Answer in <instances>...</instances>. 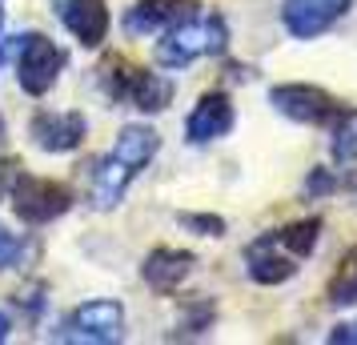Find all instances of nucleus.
<instances>
[{"mask_svg": "<svg viewBox=\"0 0 357 345\" xmlns=\"http://www.w3.org/2000/svg\"><path fill=\"white\" fill-rule=\"evenodd\" d=\"M229 45V24L217 13H205V17H185L177 24H169L165 40L157 45V61L165 68H185L201 61V56H217L225 52Z\"/></svg>", "mask_w": 357, "mask_h": 345, "instance_id": "nucleus-1", "label": "nucleus"}, {"mask_svg": "<svg viewBox=\"0 0 357 345\" xmlns=\"http://www.w3.org/2000/svg\"><path fill=\"white\" fill-rule=\"evenodd\" d=\"M68 65V52L61 45H52L45 33H29L20 36V49H17V81L29 97H45L56 77L65 72Z\"/></svg>", "mask_w": 357, "mask_h": 345, "instance_id": "nucleus-2", "label": "nucleus"}, {"mask_svg": "<svg viewBox=\"0 0 357 345\" xmlns=\"http://www.w3.org/2000/svg\"><path fill=\"white\" fill-rule=\"evenodd\" d=\"M8 201H13V209H17L24 225H49V221H56V217H65L73 209V189L61 181H49V177L20 173Z\"/></svg>", "mask_w": 357, "mask_h": 345, "instance_id": "nucleus-3", "label": "nucleus"}, {"mask_svg": "<svg viewBox=\"0 0 357 345\" xmlns=\"http://www.w3.org/2000/svg\"><path fill=\"white\" fill-rule=\"evenodd\" d=\"M269 105L297 125H333L345 113V105L317 84H277L269 93Z\"/></svg>", "mask_w": 357, "mask_h": 345, "instance_id": "nucleus-4", "label": "nucleus"}, {"mask_svg": "<svg viewBox=\"0 0 357 345\" xmlns=\"http://www.w3.org/2000/svg\"><path fill=\"white\" fill-rule=\"evenodd\" d=\"M125 333V309L116 301H84L73 309V317L65 321V333L68 342H93V345H109V342H121Z\"/></svg>", "mask_w": 357, "mask_h": 345, "instance_id": "nucleus-5", "label": "nucleus"}, {"mask_svg": "<svg viewBox=\"0 0 357 345\" xmlns=\"http://www.w3.org/2000/svg\"><path fill=\"white\" fill-rule=\"evenodd\" d=\"M354 0H285L281 4V24L285 33H293L297 40H313L321 36L329 24H337L349 13Z\"/></svg>", "mask_w": 357, "mask_h": 345, "instance_id": "nucleus-6", "label": "nucleus"}, {"mask_svg": "<svg viewBox=\"0 0 357 345\" xmlns=\"http://www.w3.org/2000/svg\"><path fill=\"white\" fill-rule=\"evenodd\" d=\"M84 132H89V121L81 113H49V109H40L29 121V137L45 153H73V148H81Z\"/></svg>", "mask_w": 357, "mask_h": 345, "instance_id": "nucleus-7", "label": "nucleus"}, {"mask_svg": "<svg viewBox=\"0 0 357 345\" xmlns=\"http://www.w3.org/2000/svg\"><path fill=\"white\" fill-rule=\"evenodd\" d=\"M293 261L297 257L293 253H281V241H277L273 233L245 245V273H249V281H257V285H281V281H289L297 273Z\"/></svg>", "mask_w": 357, "mask_h": 345, "instance_id": "nucleus-8", "label": "nucleus"}, {"mask_svg": "<svg viewBox=\"0 0 357 345\" xmlns=\"http://www.w3.org/2000/svg\"><path fill=\"white\" fill-rule=\"evenodd\" d=\"M56 17L89 49H97L109 36V4L105 0H56Z\"/></svg>", "mask_w": 357, "mask_h": 345, "instance_id": "nucleus-9", "label": "nucleus"}, {"mask_svg": "<svg viewBox=\"0 0 357 345\" xmlns=\"http://www.w3.org/2000/svg\"><path fill=\"white\" fill-rule=\"evenodd\" d=\"M233 121H237L233 100L225 93H205L197 100V109L189 113V121H185V137L193 145H209V141H217V137H225L233 129Z\"/></svg>", "mask_w": 357, "mask_h": 345, "instance_id": "nucleus-10", "label": "nucleus"}, {"mask_svg": "<svg viewBox=\"0 0 357 345\" xmlns=\"http://www.w3.org/2000/svg\"><path fill=\"white\" fill-rule=\"evenodd\" d=\"M197 269V257L193 253H185V249H153L145 257V265H141V277H145L149 289H157V293H173L181 281L189 277Z\"/></svg>", "mask_w": 357, "mask_h": 345, "instance_id": "nucleus-11", "label": "nucleus"}, {"mask_svg": "<svg viewBox=\"0 0 357 345\" xmlns=\"http://www.w3.org/2000/svg\"><path fill=\"white\" fill-rule=\"evenodd\" d=\"M197 0H137L129 13H125V33H157V29H169L177 20L193 17Z\"/></svg>", "mask_w": 357, "mask_h": 345, "instance_id": "nucleus-12", "label": "nucleus"}, {"mask_svg": "<svg viewBox=\"0 0 357 345\" xmlns=\"http://www.w3.org/2000/svg\"><path fill=\"white\" fill-rule=\"evenodd\" d=\"M121 100H129L132 109H141V113H161V109H169V100H173V81H165L161 72H149V68L132 65Z\"/></svg>", "mask_w": 357, "mask_h": 345, "instance_id": "nucleus-13", "label": "nucleus"}, {"mask_svg": "<svg viewBox=\"0 0 357 345\" xmlns=\"http://www.w3.org/2000/svg\"><path fill=\"white\" fill-rule=\"evenodd\" d=\"M157 148H161L157 129H149V125H129V129H121V137H116V145H113L109 157H113L116 164H125L132 177H137V173L157 157Z\"/></svg>", "mask_w": 357, "mask_h": 345, "instance_id": "nucleus-14", "label": "nucleus"}, {"mask_svg": "<svg viewBox=\"0 0 357 345\" xmlns=\"http://www.w3.org/2000/svg\"><path fill=\"white\" fill-rule=\"evenodd\" d=\"M129 181H132V173L125 164H116L113 157L97 161L93 164V205H97V209H113L116 201L125 197Z\"/></svg>", "mask_w": 357, "mask_h": 345, "instance_id": "nucleus-15", "label": "nucleus"}, {"mask_svg": "<svg viewBox=\"0 0 357 345\" xmlns=\"http://www.w3.org/2000/svg\"><path fill=\"white\" fill-rule=\"evenodd\" d=\"M213 321H217V305H213L209 297H185L181 301V321L177 329H173V337H201L205 329H213Z\"/></svg>", "mask_w": 357, "mask_h": 345, "instance_id": "nucleus-16", "label": "nucleus"}, {"mask_svg": "<svg viewBox=\"0 0 357 345\" xmlns=\"http://www.w3.org/2000/svg\"><path fill=\"white\" fill-rule=\"evenodd\" d=\"M321 229H325L321 217H305V221H293V225H285V229H277L273 237L281 241V249H285V253H293V257H309V253L317 249Z\"/></svg>", "mask_w": 357, "mask_h": 345, "instance_id": "nucleus-17", "label": "nucleus"}, {"mask_svg": "<svg viewBox=\"0 0 357 345\" xmlns=\"http://www.w3.org/2000/svg\"><path fill=\"white\" fill-rule=\"evenodd\" d=\"M325 297H329V305H354L357 301V245L345 249V257L337 261L333 277H329Z\"/></svg>", "mask_w": 357, "mask_h": 345, "instance_id": "nucleus-18", "label": "nucleus"}, {"mask_svg": "<svg viewBox=\"0 0 357 345\" xmlns=\"http://www.w3.org/2000/svg\"><path fill=\"white\" fill-rule=\"evenodd\" d=\"M333 161H357V113L345 109L333 125Z\"/></svg>", "mask_w": 357, "mask_h": 345, "instance_id": "nucleus-19", "label": "nucleus"}, {"mask_svg": "<svg viewBox=\"0 0 357 345\" xmlns=\"http://www.w3.org/2000/svg\"><path fill=\"white\" fill-rule=\"evenodd\" d=\"M181 229H189V233H201V237H221L225 233V221L217 213H181Z\"/></svg>", "mask_w": 357, "mask_h": 345, "instance_id": "nucleus-20", "label": "nucleus"}, {"mask_svg": "<svg viewBox=\"0 0 357 345\" xmlns=\"http://www.w3.org/2000/svg\"><path fill=\"white\" fill-rule=\"evenodd\" d=\"M20 257H24V241L0 221V269H17Z\"/></svg>", "mask_w": 357, "mask_h": 345, "instance_id": "nucleus-21", "label": "nucleus"}, {"mask_svg": "<svg viewBox=\"0 0 357 345\" xmlns=\"http://www.w3.org/2000/svg\"><path fill=\"white\" fill-rule=\"evenodd\" d=\"M20 173H24V164H20L17 157H0V201L13 193V185H17Z\"/></svg>", "mask_w": 357, "mask_h": 345, "instance_id": "nucleus-22", "label": "nucleus"}, {"mask_svg": "<svg viewBox=\"0 0 357 345\" xmlns=\"http://www.w3.org/2000/svg\"><path fill=\"white\" fill-rule=\"evenodd\" d=\"M337 177H333V169H313V173H309V193H313V197H321V193H333V189H337Z\"/></svg>", "mask_w": 357, "mask_h": 345, "instance_id": "nucleus-23", "label": "nucleus"}, {"mask_svg": "<svg viewBox=\"0 0 357 345\" xmlns=\"http://www.w3.org/2000/svg\"><path fill=\"white\" fill-rule=\"evenodd\" d=\"M329 342H333V345H357V321H345V325H337L333 333H329Z\"/></svg>", "mask_w": 357, "mask_h": 345, "instance_id": "nucleus-24", "label": "nucleus"}, {"mask_svg": "<svg viewBox=\"0 0 357 345\" xmlns=\"http://www.w3.org/2000/svg\"><path fill=\"white\" fill-rule=\"evenodd\" d=\"M0 342H8V317L0 313Z\"/></svg>", "mask_w": 357, "mask_h": 345, "instance_id": "nucleus-25", "label": "nucleus"}, {"mask_svg": "<svg viewBox=\"0 0 357 345\" xmlns=\"http://www.w3.org/2000/svg\"><path fill=\"white\" fill-rule=\"evenodd\" d=\"M0 148H4V121H0Z\"/></svg>", "mask_w": 357, "mask_h": 345, "instance_id": "nucleus-26", "label": "nucleus"}, {"mask_svg": "<svg viewBox=\"0 0 357 345\" xmlns=\"http://www.w3.org/2000/svg\"><path fill=\"white\" fill-rule=\"evenodd\" d=\"M0 56H4V52H0Z\"/></svg>", "mask_w": 357, "mask_h": 345, "instance_id": "nucleus-27", "label": "nucleus"}]
</instances>
